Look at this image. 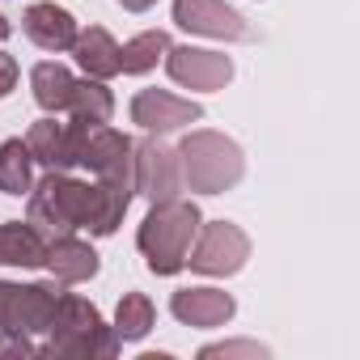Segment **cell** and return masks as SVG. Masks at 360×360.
<instances>
[{"mask_svg": "<svg viewBox=\"0 0 360 360\" xmlns=\"http://www.w3.org/2000/svg\"><path fill=\"white\" fill-rule=\"evenodd\" d=\"M200 225H204V217H200V208L191 200H161V204H153L148 217L136 229V246H140L148 271L153 276H178L183 271Z\"/></svg>", "mask_w": 360, "mask_h": 360, "instance_id": "1", "label": "cell"}, {"mask_svg": "<svg viewBox=\"0 0 360 360\" xmlns=\"http://www.w3.org/2000/svg\"><path fill=\"white\" fill-rule=\"evenodd\" d=\"M119 352V335L115 326H106V318L98 314V305H89L77 292H64L51 326H47V343L39 347V356H72V360H110Z\"/></svg>", "mask_w": 360, "mask_h": 360, "instance_id": "2", "label": "cell"}, {"mask_svg": "<svg viewBox=\"0 0 360 360\" xmlns=\"http://www.w3.org/2000/svg\"><path fill=\"white\" fill-rule=\"evenodd\" d=\"M178 161H183V187H191L200 195H225L246 174L242 144L212 127L187 131L183 144H178Z\"/></svg>", "mask_w": 360, "mask_h": 360, "instance_id": "3", "label": "cell"}, {"mask_svg": "<svg viewBox=\"0 0 360 360\" xmlns=\"http://www.w3.org/2000/svg\"><path fill=\"white\" fill-rule=\"evenodd\" d=\"M26 195H30L26 221H30L43 238H64V233H72V229H85L89 183L72 178L68 169H47Z\"/></svg>", "mask_w": 360, "mask_h": 360, "instance_id": "4", "label": "cell"}, {"mask_svg": "<svg viewBox=\"0 0 360 360\" xmlns=\"http://www.w3.org/2000/svg\"><path fill=\"white\" fill-rule=\"evenodd\" d=\"M64 297L60 280H39V284H13L0 280V335H47L51 314Z\"/></svg>", "mask_w": 360, "mask_h": 360, "instance_id": "5", "label": "cell"}, {"mask_svg": "<svg viewBox=\"0 0 360 360\" xmlns=\"http://www.w3.org/2000/svg\"><path fill=\"white\" fill-rule=\"evenodd\" d=\"M81 165H89L98 174V183H110V187H123L136 195V140L127 131L89 123L85 144H81Z\"/></svg>", "mask_w": 360, "mask_h": 360, "instance_id": "6", "label": "cell"}, {"mask_svg": "<svg viewBox=\"0 0 360 360\" xmlns=\"http://www.w3.org/2000/svg\"><path fill=\"white\" fill-rule=\"evenodd\" d=\"M250 259V238L242 225L233 221H204L195 242H191V255H187V267L200 271V276H238Z\"/></svg>", "mask_w": 360, "mask_h": 360, "instance_id": "7", "label": "cell"}, {"mask_svg": "<svg viewBox=\"0 0 360 360\" xmlns=\"http://www.w3.org/2000/svg\"><path fill=\"white\" fill-rule=\"evenodd\" d=\"M178 191H183L178 148H169L157 131H148L144 140H136V195L161 204V200H178Z\"/></svg>", "mask_w": 360, "mask_h": 360, "instance_id": "8", "label": "cell"}, {"mask_svg": "<svg viewBox=\"0 0 360 360\" xmlns=\"http://www.w3.org/2000/svg\"><path fill=\"white\" fill-rule=\"evenodd\" d=\"M165 72L183 89L217 94L233 81V60L225 51H208V47H169L165 51Z\"/></svg>", "mask_w": 360, "mask_h": 360, "instance_id": "9", "label": "cell"}, {"mask_svg": "<svg viewBox=\"0 0 360 360\" xmlns=\"http://www.w3.org/2000/svg\"><path fill=\"white\" fill-rule=\"evenodd\" d=\"M85 131H89V119H68L60 123L56 115L51 119H39L30 131H26V148L39 165L47 169H72L81 165V144H85Z\"/></svg>", "mask_w": 360, "mask_h": 360, "instance_id": "10", "label": "cell"}, {"mask_svg": "<svg viewBox=\"0 0 360 360\" xmlns=\"http://www.w3.org/2000/svg\"><path fill=\"white\" fill-rule=\"evenodd\" d=\"M204 119V106L191 102V98H178V94H165V89H140L131 98V123L144 127V131H178V127H191Z\"/></svg>", "mask_w": 360, "mask_h": 360, "instance_id": "11", "label": "cell"}, {"mask_svg": "<svg viewBox=\"0 0 360 360\" xmlns=\"http://www.w3.org/2000/svg\"><path fill=\"white\" fill-rule=\"evenodd\" d=\"M174 22L191 34L221 39V43H242L250 34L246 18L238 9H229L225 0H174Z\"/></svg>", "mask_w": 360, "mask_h": 360, "instance_id": "12", "label": "cell"}, {"mask_svg": "<svg viewBox=\"0 0 360 360\" xmlns=\"http://www.w3.org/2000/svg\"><path fill=\"white\" fill-rule=\"evenodd\" d=\"M169 314L183 326H200V330H217L238 314V301L221 288H178L169 297Z\"/></svg>", "mask_w": 360, "mask_h": 360, "instance_id": "13", "label": "cell"}, {"mask_svg": "<svg viewBox=\"0 0 360 360\" xmlns=\"http://www.w3.org/2000/svg\"><path fill=\"white\" fill-rule=\"evenodd\" d=\"M22 30H26V39H30L34 47H43V51H72L81 26H77V18H72L64 5H56V0H39V5L26 9Z\"/></svg>", "mask_w": 360, "mask_h": 360, "instance_id": "14", "label": "cell"}, {"mask_svg": "<svg viewBox=\"0 0 360 360\" xmlns=\"http://www.w3.org/2000/svg\"><path fill=\"white\" fill-rule=\"evenodd\" d=\"M43 267L51 271V280H60V284H85V280H94L98 276V250L89 246V242H81V238H72V233H64V238H47V250H43Z\"/></svg>", "mask_w": 360, "mask_h": 360, "instance_id": "15", "label": "cell"}, {"mask_svg": "<svg viewBox=\"0 0 360 360\" xmlns=\"http://www.w3.org/2000/svg\"><path fill=\"white\" fill-rule=\"evenodd\" d=\"M72 56H77V64L85 68V77H94V81H110V77H119V43H115V34H110L106 26L77 30Z\"/></svg>", "mask_w": 360, "mask_h": 360, "instance_id": "16", "label": "cell"}, {"mask_svg": "<svg viewBox=\"0 0 360 360\" xmlns=\"http://www.w3.org/2000/svg\"><path fill=\"white\" fill-rule=\"evenodd\" d=\"M127 204H131V191L123 187H110V183H89V208H85V229L94 238H110L123 217H127Z\"/></svg>", "mask_w": 360, "mask_h": 360, "instance_id": "17", "label": "cell"}, {"mask_svg": "<svg viewBox=\"0 0 360 360\" xmlns=\"http://www.w3.org/2000/svg\"><path fill=\"white\" fill-rule=\"evenodd\" d=\"M43 250H47V238L30 221L0 225V267H43Z\"/></svg>", "mask_w": 360, "mask_h": 360, "instance_id": "18", "label": "cell"}, {"mask_svg": "<svg viewBox=\"0 0 360 360\" xmlns=\"http://www.w3.org/2000/svg\"><path fill=\"white\" fill-rule=\"evenodd\" d=\"M72 85H77V77H72V72H68V64H60V60H43V64H34V72H30L34 102H39L47 115H60V110H68Z\"/></svg>", "mask_w": 360, "mask_h": 360, "instance_id": "19", "label": "cell"}, {"mask_svg": "<svg viewBox=\"0 0 360 360\" xmlns=\"http://www.w3.org/2000/svg\"><path fill=\"white\" fill-rule=\"evenodd\" d=\"M174 43H169V34L165 30H144V34H136L131 43H123L119 47V72H127V77H140V72H153L161 60H165V51H169Z\"/></svg>", "mask_w": 360, "mask_h": 360, "instance_id": "20", "label": "cell"}, {"mask_svg": "<svg viewBox=\"0 0 360 360\" xmlns=\"http://www.w3.org/2000/svg\"><path fill=\"white\" fill-rule=\"evenodd\" d=\"M34 187V157L26 140H5L0 144V191L5 195H26Z\"/></svg>", "mask_w": 360, "mask_h": 360, "instance_id": "21", "label": "cell"}, {"mask_svg": "<svg viewBox=\"0 0 360 360\" xmlns=\"http://www.w3.org/2000/svg\"><path fill=\"white\" fill-rule=\"evenodd\" d=\"M68 115L89 119V123H110V115H115V94L106 89V81L85 77V81H77V85H72Z\"/></svg>", "mask_w": 360, "mask_h": 360, "instance_id": "22", "label": "cell"}, {"mask_svg": "<svg viewBox=\"0 0 360 360\" xmlns=\"http://www.w3.org/2000/svg\"><path fill=\"white\" fill-rule=\"evenodd\" d=\"M153 322H157L153 301H148L144 292H123V301H119V309H115V335H119V343L144 339V335L153 330Z\"/></svg>", "mask_w": 360, "mask_h": 360, "instance_id": "23", "label": "cell"}, {"mask_svg": "<svg viewBox=\"0 0 360 360\" xmlns=\"http://www.w3.org/2000/svg\"><path fill=\"white\" fill-rule=\"evenodd\" d=\"M217 356H250V360H263L267 356V347L263 343H250V339H238V343H208V347H200V360H217Z\"/></svg>", "mask_w": 360, "mask_h": 360, "instance_id": "24", "label": "cell"}, {"mask_svg": "<svg viewBox=\"0 0 360 360\" xmlns=\"http://www.w3.org/2000/svg\"><path fill=\"white\" fill-rule=\"evenodd\" d=\"M0 356H39V343L30 335H0Z\"/></svg>", "mask_w": 360, "mask_h": 360, "instance_id": "25", "label": "cell"}, {"mask_svg": "<svg viewBox=\"0 0 360 360\" xmlns=\"http://www.w3.org/2000/svg\"><path fill=\"white\" fill-rule=\"evenodd\" d=\"M18 77H22L18 60H13L9 51H0V98H9V94L18 89Z\"/></svg>", "mask_w": 360, "mask_h": 360, "instance_id": "26", "label": "cell"}, {"mask_svg": "<svg viewBox=\"0 0 360 360\" xmlns=\"http://www.w3.org/2000/svg\"><path fill=\"white\" fill-rule=\"evenodd\" d=\"M119 5L127 9V13H144V9H153L157 0H119Z\"/></svg>", "mask_w": 360, "mask_h": 360, "instance_id": "27", "label": "cell"}, {"mask_svg": "<svg viewBox=\"0 0 360 360\" xmlns=\"http://www.w3.org/2000/svg\"><path fill=\"white\" fill-rule=\"evenodd\" d=\"M9 34H13V26H9V18H5V13H0V43H5Z\"/></svg>", "mask_w": 360, "mask_h": 360, "instance_id": "28", "label": "cell"}]
</instances>
